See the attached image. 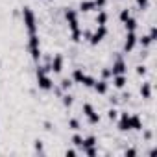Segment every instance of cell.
I'll use <instances>...</instances> for the list:
<instances>
[{
	"mask_svg": "<svg viewBox=\"0 0 157 157\" xmlns=\"http://www.w3.org/2000/svg\"><path fill=\"white\" fill-rule=\"evenodd\" d=\"M117 129L118 131H129L131 128H129V113L128 111H122L120 115H118V124H117Z\"/></svg>",
	"mask_w": 157,
	"mask_h": 157,
	"instance_id": "cell-9",
	"label": "cell"
},
{
	"mask_svg": "<svg viewBox=\"0 0 157 157\" xmlns=\"http://www.w3.org/2000/svg\"><path fill=\"white\" fill-rule=\"evenodd\" d=\"M96 24H98V26H105V24H107V13H105L104 10L98 11V15H96Z\"/></svg>",
	"mask_w": 157,
	"mask_h": 157,
	"instance_id": "cell-17",
	"label": "cell"
},
{
	"mask_svg": "<svg viewBox=\"0 0 157 157\" xmlns=\"http://www.w3.org/2000/svg\"><path fill=\"white\" fill-rule=\"evenodd\" d=\"M65 21H67V24H68V30H70V32L80 28V19H78V11H76V10L67 8V10H65Z\"/></svg>",
	"mask_w": 157,
	"mask_h": 157,
	"instance_id": "cell-3",
	"label": "cell"
},
{
	"mask_svg": "<svg viewBox=\"0 0 157 157\" xmlns=\"http://www.w3.org/2000/svg\"><path fill=\"white\" fill-rule=\"evenodd\" d=\"M65 155H67V157H76V155H78V151H76V150H72V148H68V150H65Z\"/></svg>",
	"mask_w": 157,
	"mask_h": 157,
	"instance_id": "cell-37",
	"label": "cell"
},
{
	"mask_svg": "<svg viewBox=\"0 0 157 157\" xmlns=\"http://www.w3.org/2000/svg\"><path fill=\"white\" fill-rule=\"evenodd\" d=\"M148 35H150V39H151V41H155V39H157V28H155V26H151Z\"/></svg>",
	"mask_w": 157,
	"mask_h": 157,
	"instance_id": "cell-35",
	"label": "cell"
},
{
	"mask_svg": "<svg viewBox=\"0 0 157 157\" xmlns=\"http://www.w3.org/2000/svg\"><path fill=\"white\" fill-rule=\"evenodd\" d=\"M82 142H83V137H82L80 133H76V135L72 137V144H74V146H78V148H82Z\"/></svg>",
	"mask_w": 157,
	"mask_h": 157,
	"instance_id": "cell-28",
	"label": "cell"
},
{
	"mask_svg": "<svg viewBox=\"0 0 157 157\" xmlns=\"http://www.w3.org/2000/svg\"><path fill=\"white\" fill-rule=\"evenodd\" d=\"M105 35H107V26H96V30L91 33L89 43H91L93 46H96L98 43H102V41L105 39Z\"/></svg>",
	"mask_w": 157,
	"mask_h": 157,
	"instance_id": "cell-4",
	"label": "cell"
},
{
	"mask_svg": "<svg viewBox=\"0 0 157 157\" xmlns=\"http://www.w3.org/2000/svg\"><path fill=\"white\" fill-rule=\"evenodd\" d=\"M37 85L43 91H52L54 89V82H52V78L48 74H39L37 76Z\"/></svg>",
	"mask_w": 157,
	"mask_h": 157,
	"instance_id": "cell-8",
	"label": "cell"
},
{
	"mask_svg": "<svg viewBox=\"0 0 157 157\" xmlns=\"http://www.w3.org/2000/svg\"><path fill=\"white\" fill-rule=\"evenodd\" d=\"M137 46V32H126L124 37V52H133Z\"/></svg>",
	"mask_w": 157,
	"mask_h": 157,
	"instance_id": "cell-7",
	"label": "cell"
},
{
	"mask_svg": "<svg viewBox=\"0 0 157 157\" xmlns=\"http://www.w3.org/2000/svg\"><path fill=\"white\" fill-rule=\"evenodd\" d=\"M82 151H83L85 155H89V157H94V155L98 153V150H96V146H91V148H83Z\"/></svg>",
	"mask_w": 157,
	"mask_h": 157,
	"instance_id": "cell-29",
	"label": "cell"
},
{
	"mask_svg": "<svg viewBox=\"0 0 157 157\" xmlns=\"http://www.w3.org/2000/svg\"><path fill=\"white\" fill-rule=\"evenodd\" d=\"M129 128L135 129V131H142V118H140L137 113L129 115Z\"/></svg>",
	"mask_w": 157,
	"mask_h": 157,
	"instance_id": "cell-12",
	"label": "cell"
},
{
	"mask_svg": "<svg viewBox=\"0 0 157 157\" xmlns=\"http://www.w3.org/2000/svg\"><path fill=\"white\" fill-rule=\"evenodd\" d=\"M93 89H94L98 94H105V93L109 91V83H107V80H102V78H100V80H96V82H94Z\"/></svg>",
	"mask_w": 157,
	"mask_h": 157,
	"instance_id": "cell-11",
	"label": "cell"
},
{
	"mask_svg": "<svg viewBox=\"0 0 157 157\" xmlns=\"http://www.w3.org/2000/svg\"><path fill=\"white\" fill-rule=\"evenodd\" d=\"M63 65H65V57H63L61 54L52 56V59H50V72L59 74V72L63 70Z\"/></svg>",
	"mask_w": 157,
	"mask_h": 157,
	"instance_id": "cell-6",
	"label": "cell"
},
{
	"mask_svg": "<svg viewBox=\"0 0 157 157\" xmlns=\"http://www.w3.org/2000/svg\"><path fill=\"white\" fill-rule=\"evenodd\" d=\"M22 22L28 30V35H33L37 33V19H35V13L30 6H24L22 8Z\"/></svg>",
	"mask_w": 157,
	"mask_h": 157,
	"instance_id": "cell-1",
	"label": "cell"
},
{
	"mask_svg": "<svg viewBox=\"0 0 157 157\" xmlns=\"http://www.w3.org/2000/svg\"><path fill=\"white\" fill-rule=\"evenodd\" d=\"M78 8H80V11H83V13H89V11L96 10V4H94V0H82Z\"/></svg>",
	"mask_w": 157,
	"mask_h": 157,
	"instance_id": "cell-13",
	"label": "cell"
},
{
	"mask_svg": "<svg viewBox=\"0 0 157 157\" xmlns=\"http://www.w3.org/2000/svg\"><path fill=\"white\" fill-rule=\"evenodd\" d=\"M70 78H72V82H76V83H82V82H83V78H85V72H83V68H74Z\"/></svg>",
	"mask_w": 157,
	"mask_h": 157,
	"instance_id": "cell-15",
	"label": "cell"
},
{
	"mask_svg": "<svg viewBox=\"0 0 157 157\" xmlns=\"http://www.w3.org/2000/svg\"><path fill=\"white\" fill-rule=\"evenodd\" d=\"M68 128L74 129V131H78V129L82 128V124H80V120H78V118H70V120H68Z\"/></svg>",
	"mask_w": 157,
	"mask_h": 157,
	"instance_id": "cell-27",
	"label": "cell"
},
{
	"mask_svg": "<svg viewBox=\"0 0 157 157\" xmlns=\"http://www.w3.org/2000/svg\"><path fill=\"white\" fill-rule=\"evenodd\" d=\"M70 39H72L74 43H82V28L72 30V32H70Z\"/></svg>",
	"mask_w": 157,
	"mask_h": 157,
	"instance_id": "cell-22",
	"label": "cell"
},
{
	"mask_svg": "<svg viewBox=\"0 0 157 157\" xmlns=\"http://www.w3.org/2000/svg\"><path fill=\"white\" fill-rule=\"evenodd\" d=\"M109 68H111V74H113V76H117V74H126V72H128V65H126V61L122 59V56H117L115 63H113Z\"/></svg>",
	"mask_w": 157,
	"mask_h": 157,
	"instance_id": "cell-5",
	"label": "cell"
},
{
	"mask_svg": "<svg viewBox=\"0 0 157 157\" xmlns=\"http://www.w3.org/2000/svg\"><path fill=\"white\" fill-rule=\"evenodd\" d=\"M28 50H30L32 59L39 63V59H41V56H43V54H41V39H39V35H37V33H33V35H30V37H28Z\"/></svg>",
	"mask_w": 157,
	"mask_h": 157,
	"instance_id": "cell-2",
	"label": "cell"
},
{
	"mask_svg": "<svg viewBox=\"0 0 157 157\" xmlns=\"http://www.w3.org/2000/svg\"><path fill=\"white\" fill-rule=\"evenodd\" d=\"M113 78V87L115 89H124L126 83H128V76L126 74H117V76H111Z\"/></svg>",
	"mask_w": 157,
	"mask_h": 157,
	"instance_id": "cell-10",
	"label": "cell"
},
{
	"mask_svg": "<svg viewBox=\"0 0 157 157\" xmlns=\"http://www.w3.org/2000/svg\"><path fill=\"white\" fill-rule=\"evenodd\" d=\"M137 74H139V76H146V74H148L146 65H139V67H137Z\"/></svg>",
	"mask_w": 157,
	"mask_h": 157,
	"instance_id": "cell-33",
	"label": "cell"
},
{
	"mask_svg": "<svg viewBox=\"0 0 157 157\" xmlns=\"http://www.w3.org/2000/svg\"><path fill=\"white\" fill-rule=\"evenodd\" d=\"M87 120H89V124H91V126H96V124H100V115L94 111L91 117H87Z\"/></svg>",
	"mask_w": 157,
	"mask_h": 157,
	"instance_id": "cell-26",
	"label": "cell"
},
{
	"mask_svg": "<svg viewBox=\"0 0 157 157\" xmlns=\"http://www.w3.org/2000/svg\"><path fill=\"white\" fill-rule=\"evenodd\" d=\"M91 146H96V137H94V135H89V137L83 139V142H82V150H83V148H91Z\"/></svg>",
	"mask_w": 157,
	"mask_h": 157,
	"instance_id": "cell-18",
	"label": "cell"
},
{
	"mask_svg": "<svg viewBox=\"0 0 157 157\" xmlns=\"http://www.w3.org/2000/svg\"><path fill=\"white\" fill-rule=\"evenodd\" d=\"M44 129H52V124L50 122H44Z\"/></svg>",
	"mask_w": 157,
	"mask_h": 157,
	"instance_id": "cell-40",
	"label": "cell"
},
{
	"mask_svg": "<svg viewBox=\"0 0 157 157\" xmlns=\"http://www.w3.org/2000/svg\"><path fill=\"white\" fill-rule=\"evenodd\" d=\"M105 2H107V0H94L96 10H98V8H104V6H105Z\"/></svg>",
	"mask_w": 157,
	"mask_h": 157,
	"instance_id": "cell-38",
	"label": "cell"
},
{
	"mask_svg": "<svg viewBox=\"0 0 157 157\" xmlns=\"http://www.w3.org/2000/svg\"><path fill=\"white\" fill-rule=\"evenodd\" d=\"M72 78H63L61 80V83H59V87H61V91H68L70 87H72Z\"/></svg>",
	"mask_w": 157,
	"mask_h": 157,
	"instance_id": "cell-21",
	"label": "cell"
},
{
	"mask_svg": "<svg viewBox=\"0 0 157 157\" xmlns=\"http://www.w3.org/2000/svg\"><path fill=\"white\" fill-rule=\"evenodd\" d=\"M122 24H124L126 32H135V30H137V26H139V22H137V19H135V17H129V19H128V21H124Z\"/></svg>",
	"mask_w": 157,
	"mask_h": 157,
	"instance_id": "cell-16",
	"label": "cell"
},
{
	"mask_svg": "<svg viewBox=\"0 0 157 157\" xmlns=\"http://www.w3.org/2000/svg\"><path fill=\"white\" fill-rule=\"evenodd\" d=\"M33 146H35V151H39V153H43V151H44V150H43V140L35 139V140H33Z\"/></svg>",
	"mask_w": 157,
	"mask_h": 157,
	"instance_id": "cell-31",
	"label": "cell"
},
{
	"mask_svg": "<svg viewBox=\"0 0 157 157\" xmlns=\"http://www.w3.org/2000/svg\"><path fill=\"white\" fill-rule=\"evenodd\" d=\"M131 17V10L129 8H124V10H120V15H118V19H120V22H124V21H128Z\"/></svg>",
	"mask_w": 157,
	"mask_h": 157,
	"instance_id": "cell-24",
	"label": "cell"
},
{
	"mask_svg": "<svg viewBox=\"0 0 157 157\" xmlns=\"http://www.w3.org/2000/svg\"><path fill=\"white\" fill-rule=\"evenodd\" d=\"M82 111H83V115H85V117H91V115L94 113V107H93L91 104H87V102H85V104L82 105Z\"/></svg>",
	"mask_w": 157,
	"mask_h": 157,
	"instance_id": "cell-25",
	"label": "cell"
},
{
	"mask_svg": "<svg viewBox=\"0 0 157 157\" xmlns=\"http://www.w3.org/2000/svg\"><path fill=\"white\" fill-rule=\"evenodd\" d=\"M124 155H126V157H135V155H137V150H135V148H128V150L124 151Z\"/></svg>",
	"mask_w": 157,
	"mask_h": 157,
	"instance_id": "cell-36",
	"label": "cell"
},
{
	"mask_svg": "<svg viewBox=\"0 0 157 157\" xmlns=\"http://www.w3.org/2000/svg\"><path fill=\"white\" fill-rule=\"evenodd\" d=\"M137 43H139L142 48H148V46H150L153 41L150 39V35H140V37H137Z\"/></svg>",
	"mask_w": 157,
	"mask_h": 157,
	"instance_id": "cell-19",
	"label": "cell"
},
{
	"mask_svg": "<svg viewBox=\"0 0 157 157\" xmlns=\"http://www.w3.org/2000/svg\"><path fill=\"white\" fill-rule=\"evenodd\" d=\"M144 139L150 140V139H151V131H144Z\"/></svg>",
	"mask_w": 157,
	"mask_h": 157,
	"instance_id": "cell-39",
	"label": "cell"
},
{
	"mask_svg": "<svg viewBox=\"0 0 157 157\" xmlns=\"http://www.w3.org/2000/svg\"><path fill=\"white\" fill-rule=\"evenodd\" d=\"M61 102H63V105H65V107H70V105L74 104V96H72V94H68V93H65V94L61 96Z\"/></svg>",
	"mask_w": 157,
	"mask_h": 157,
	"instance_id": "cell-20",
	"label": "cell"
},
{
	"mask_svg": "<svg viewBox=\"0 0 157 157\" xmlns=\"http://www.w3.org/2000/svg\"><path fill=\"white\" fill-rule=\"evenodd\" d=\"M111 76H113V74H111V68H109V67H105V68L102 70V80H109Z\"/></svg>",
	"mask_w": 157,
	"mask_h": 157,
	"instance_id": "cell-32",
	"label": "cell"
},
{
	"mask_svg": "<svg viewBox=\"0 0 157 157\" xmlns=\"http://www.w3.org/2000/svg\"><path fill=\"white\" fill-rule=\"evenodd\" d=\"M140 98H144V100H150L151 98V83L150 82H144L140 85Z\"/></svg>",
	"mask_w": 157,
	"mask_h": 157,
	"instance_id": "cell-14",
	"label": "cell"
},
{
	"mask_svg": "<svg viewBox=\"0 0 157 157\" xmlns=\"http://www.w3.org/2000/svg\"><path fill=\"white\" fill-rule=\"evenodd\" d=\"M94 82H96V78H94V76H89V74H85V78H83L82 85H83V87H93V85H94Z\"/></svg>",
	"mask_w": 157,
	"mask_h": 157,
	"instance_id": "cell-23",
	"label": "cell"
},
{
	"mask_svg": "<svg viewBox=\"0 0 157 157\" xmlns=\"http://www.w3.org/2000/svg\"><path fill=\"white\" fill-rule=\"evenodd\" d=\"M135 2H137V6H139L140 10H146L148 4H150V0H135Z\"/></svg>",
	"mask_w": 157,
	"mask_h": 157,
	"instance_id": "cell-34",
	"label": "cell"
},
{
	"mask_svg": "<svg viewBox=\"0 0 157 157\" xmlns=\"http://www.w3.org/2000/svg\"><path fill=\"white\" fill-rule=\"evenodd\" d=\"M107 118H109L111 122H115V120L118 118V111H117V109H109V111H107Z\"/></svg>",
	"mask_w": 157,
	"mask_h": 157,
	"instance_id": "cell-30",
	"label": "cell"
}]
</instances>
